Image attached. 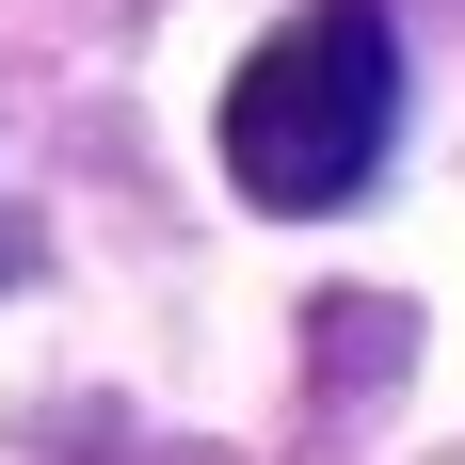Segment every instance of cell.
I'll return each mask as SVG.
<instances>
[{"label": "cell", "mask_w": 465, "mask_h": 465, "mask_svg": "<svg viewBox=\"0 0 465 465\" xmlns=\"http://www.w3.org/2000/svg\"><path fill=\"white\" fill-rule=\"evenodd\" d=\"M385 144H401V33H385V0H305L225 81V177L273 225L353 209L385 177Z\"/></svg>", "instance_id": "1"}]
</instances>
